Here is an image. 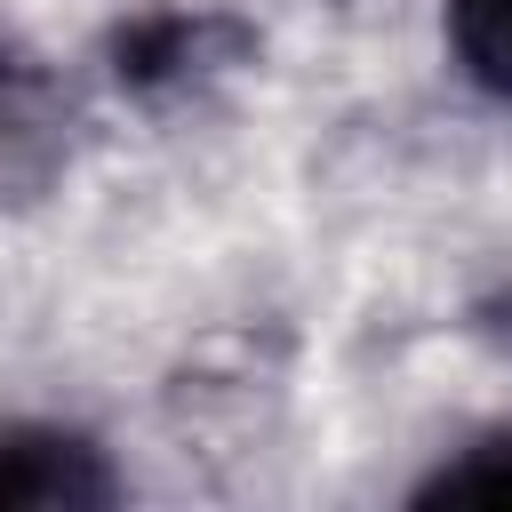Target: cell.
<instances>
[{
  "mask_svg": "<svg viewBox=\"0 0 512 512\" xmlns=\"http://www.w3.org/2000/svg\"><path fill=\"white\" fill-rule=\"evenodd\" d=\"M448 40L480 88L512 96V0H448Z\"/></svg>",
  "mask_w": 512,
  "mask_h": 512,
  "instance_id": "4",
  "label": "cell"
},
{
  "mask_svg": "<svg viewBox=\"0 0 512 512\" xmlns=\"http://www.w3.org/2000/svg\"><path fill=\"white\" fill-rule=\"evenodd\" d=\"M416 496L424 504H488V512H512V440H488V448L440 464Z\"/></svg>",
  "mask_w": 512,
  "mask_h": 512,
  "instance_id": "5",
  "label": "cell"
},
{
  "mask_svg": "<svg viewBox=\"0 0 512 512\" xmlns=\"http://www.w3.org/2000/svg\"><path fill=\"white\" fill-rule=\"evenodd\" d=\"M240 48H248V32H240L232 16L152 8V16H136V24L112 40V72H120V88H136V96H176V88L216 80Z\"/></svg>",
  "mask_w": 512,
  "mask_h": 512,
  "instance_id": "1",
  "label": "cell"
},
{
  "mask_svg": "<svg viewBox=\"0 0 512 512\" xmlns=\"http://www.w3.org/2000/svg\"><path fill=\"white\" fill-rule=\"evenodd\" d=\"M488 328H496V336H504V344H512V296H504V304H496V320H488Z\"/></svg>",
  "mask_w": 512,
  "mask_h": 512,
  "instance_id": "6",
  "label": "cell"
},
{
  "mask_svg": "<svg viewBox=\"0 0 512 512\" xmlns=\"http://www.w3.org/2000/svg\"><path fill=\"white\" fill-rule=\"evenodd\" d=\"M112 504V472L80 432L8 424L0 432V512H96Z\"/></svg>",
  "mask_w": 512,
  "mask_h": 512,
  "instance_id": "2",
  "label": "cell"
},
{
  "mask_svg": "<svg viewBox=\"0 0 512 512\" xmlns=\"http://www.w3.org/2000/svg\"><path fill=\"white\" fill-rule=\"evenodd\" d=\"M64 152V112L48 72L0 32V192H32Z\"/></svg>",
  "mask_w": 512,
  "mask_h": 512,
  "instance_id": "3",
  "label": "cell"
}]
</instances>
